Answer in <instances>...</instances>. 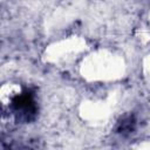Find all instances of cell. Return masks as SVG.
Instances as JSON below:
<instances>
[{
  "label": "cell",
  "mask_w": 150,
  "mask_h": 150,
  "mask_svg": "<svg viewBox=\"0 0 150 150\" xmlns=\"http://www.w3.org/2000/svg\"><path fill=\"white\" fill-rule=\"evenodd\" d=\"M135 128V120L132 116H128L125 118H123L120 123H118V128H117V132L121 134H125V132H131Z\"/></svg>",
  "instance_id": "cell-2"
},
{
  "label": "cell",
  "mask_w": 150,
  "mask_h": 150,
  "mask_svg": "<svg viewBox=\"0 0 150 150\" xmlns=\"http://www.w3.org/2000/svg\"><path fill=\"white\" fill-rule=\"evenodd\" d=\"M11 109L19 116L20 120L29 122L34 120L38 107L34 100V93L30 89H25L20 94L14 95L9 103Z\"/></svg>",
  "instance_id": "cell-1"
}]
</instances>
